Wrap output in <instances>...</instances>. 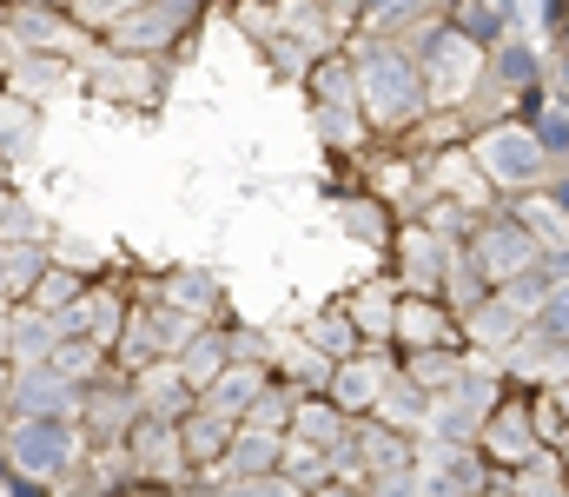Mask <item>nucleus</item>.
Returning <instances> with one entry per match:
<instances>
[{"instance_id":"1","label":"nucleus","mask_w":569,"mask_h":497,"mask_svg":"<svg viewBox=\"0 0 569 497\" xmlns=\"http://www.w3.org/2000/svg\"><path fill=\"white\" fill-rule=\"evenodd\" d=\"M0 451L20 485H60L67 471H80L87 431H80V418H7Z\"/></svg>"},{"instance_id":"2","label":"nucleus","mask_w":569,"mask_h":497,"mask_svg":"<svg viewBox=\"0 0 569 497\" xmlns=\"http://www.w3.org/2000/svg\"><path fill=\"white\" fill-rule=\"evenodd\" d=\"M7 418H80V385H67L53 365H13Z\"/></svg>"},{"instance_id":"3","label":"nucleus","mask_w":569,"mask_h":497,"mask_svg":"<svg viewBox=\"0 0 569 497\" xmlns=\"http://www.w3.org/2000/svg\"><path fill=\"white\" fill-rule=\"evenodd\" d=\"M47 279V259L33 252V246H7L0 239V306H13V299H33V286Z\"/></svg>"},{"instance_id":"4","label":"nucleus","mask_w":569,"mask_h":497,"mask_svg":"<svg viewBox=\"0 0 569 497\" xmlns=\"http://www.w3.org/2000/svg\"><path fill=\"white\" fill-rule=\"evenodd\" d=\"M7 405H13V365H0V425H7Z\"/></svg>"},{"instance_id":"5","label":"nucleus","mask_w":569,"mask_h":497,"mask_svg":"<svg viewBox=\"0 0 569 497\" xmlns=\"http://www.w3.org/2000/svg\"><path fill=\"white\" fill-rule=\"evenodd\" d=\"M93 497H107V491H93Z\"/></svg>"}]
</instances>
